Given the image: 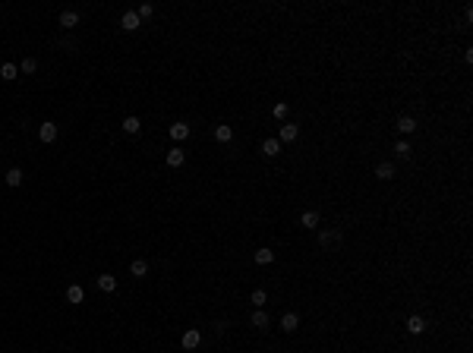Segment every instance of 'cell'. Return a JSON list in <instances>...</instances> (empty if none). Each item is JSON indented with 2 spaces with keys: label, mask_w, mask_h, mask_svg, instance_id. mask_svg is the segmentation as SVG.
Segmentation results:
<instances>
[{
  "label": "cell",
  "mask_w": 473,
  "mask_h": 353,
  "mask_svg": "<svg viewBox=\"0 0 473 353\" xmlns=\"http://www.w3.org/2000/svg\"><path fill=\"white\" fill-rule=\"evenodd\" d=\"M38 139H41V142H54V139H57V123H51V120H44V123L41 126H38Z\"/></svg>",
  "instance_id": "obj_1"
},
{
  "label": "cell",
  "mask_w": 473,
  "mask_h": 353,
  "mask_svg": "<svg viewBox=\"0 0 473 353\" xmlns=\"http://www.w3.org/2000/svg\"><path fill=\"white\" fill-rule=\"evenodd\" d=\"M120 25H123V29H126V32H136V29H139V25H142V19H139V16H136V10H126V13H123V16H120Z\"/></svg>",
  "instance_id": "obj_2"
},
{
  "label": "cell",
  "mask_w": 473,
  "mask_h": 353,
  "mask_svg": "<svg viewBox=\"0 0 473 353\" xmlns=\"http://www.w3.org/2000/svg\"><path fill=\"white\" fill-rule=\"evenodd\" d=\"M199 344H202V331H199V328H189L183 334V350H196Z\"/></svg>",
  "instance_id": "obj_3"
},
{
  "label": "cell",
  "mask_w": 473,
  "mask_h": 353,
  "mask_svg": "<svg viewBox=\"0 0 473 353\" xmlns=\"http://www.w3.org/2000/svg\"><path fill=\"white\" fill-rule=\"evenodd\" d=\"M168 136H170V139H174V142H183V139H186V136H189V126H186V123H180V120H177V123H170V130H168Z\"/></svg>",
  "instance_id": "obj_4"
},
{
  "label": "cell",
  "mask_w": 473,
  "mask_h": 353,
  "mask_svg": "<svg viewBox=\"0 0 473 353\" xmlns=\"http://www.w3.org/2000/svg\"><path fill=\"white\" fill-rule=\"evenodd\" d=\"M297 328H300V316H297V312H284L281 331H287V334H290V331H297Z\"/></svg>",
  "instance_id": "obj_5"
},
{
  "label": "cell",
  "mask_w": 473,
  "mask_h": 353,
  "mask_svg": "<svg viewBox=\"0 0 473 353\" xmlns=\"http://www.w3.org/2000/svg\"><path fill=\"white\" fill-rule=\"evenodd\" d=\"M60 25H63V29H76V25H79V13L76 10H63V13H60Z\"/></svg>",
  "instance_id": "obj_6"
},
{
  "label": "cell",
  "mask_w": 473,
  "mask_h": 353,
  "mask_svg": "<svg viewBox=\"0 0 473 353\" xmlns=\"http://www.w3.org/2000/svg\"><path fill=\"white\" fill-rule=\"evenodd\" d=\"M262 155L265 158H278V155H281V142H278V139H265V142H262Z\"/></svg>",
  "instance_id": "obj_7"
},
{
  "label": "cell",
  "mask_w": 473,
  "mask_h": 353,
  "mask_svg": "<svg viewBox=\"0 0 473 353\" xmlns=\"http://www.w3.org/2000/svg\"><path fill=\"white\" fill-rule=\"evenodd\" d=\"M376 177L378 180H391V177H395V164H391V161H378L376 164Z\"/></svg>",
  "instance_id": "obj_8"
},
{
  "label": "cell",
  "mask_w": 473,
  "mask_h": 353,
  "mask_svg": "<svg viewBox=\"0 0 473 353\" xmlns=\"http://www.w3.org/2000/svg\"><path fill=\"white\" fill-rule=\"evenodd\" d=\"M407 331H410V334H423V331H426V318L423 316H410L407 318Z\"/></svg>",
  "instance_id": "obj_9"
},
{
  "label": "cell",
  "mask_w": 473,
  "mask_h": 353,
  "mask_svg": "<svg viewBox=\"0 0 473 353\" xmlns=\"http://www.w3.org/2000/svg\"><path fill=\"white\" fill-rule=\"evenodd\" d=\"M252 262H256V265H271V262H275V252H271V249H256V252H252Z\"/></svg>",
  "instance_id": "obj_10"
},
{
  "label": "cell",
  "mask_w": 473,
  "mask_h": 353,
  "mask_svg": "<svg viewBox=\"0 0 473 353\" xmlns=\"http://www.w3.org/2000/svg\"><path fill=\"white\" fill-rule=\"evenodd\" d=\"M297 136H300L297 123H284V126H281V139H278V142H294Z\"/></svg>",
  "instance_id": "obj_11"
},
{
  "label": "cell",
  "mask_w": 473,
  "mask_h": 353,
  "mask_svg": "<svg viewBox=\"0 0 473 353\" xmlns=\"http://www.w3.org/2000/svg\"><path fill=\"white\" fill-rule=\"evenodd\" d=\"M66 299H70V303H82V299H85V290L82 287H79V284H70V287H66Z\"/></svg>",
  "instance_id": "obj_12"
},
{
  "label": "cell",
  "mask_w": 473,
  "mask_h": 353,
  "mask_svg": "<svg viewBox=\"0 0 473 353\" xmlns=\"http://www.w3.org/2000/svg\"><path fill=\"white\" fill-rule=\"evenodd\" d=\"M249 322H252V328H259V331H262V328H268V322H271V318L265 316L262 309H256V312L249 316Z\"/></svg>",
  "instance_id": "obj_13"
},
{
  "label": "cell",
  "mask_w": 473,
  "mask_h": 353,
  "mask_svg": "<svg viewBox=\"0 0 473 353\" xmlns=\"http://www.w3.org/2000/svg\"><path fill=\"white\" fill-rule=\"evenodd\" d=\"M3 180H6V183H10V186H22L25 174H22V170H19V167H10V170H6V174H3Z\"/></svg>",
  "instance_id": "obj_14"
},
{
  "label": "cell",
  "mask_w": 473,
  "mask_h": 353,
  "mask_svg": "<svg viewBox=\"0 0 473 353\" xmlns=\"http://www.w3.org/2000/svg\"><path fill=\"white\" fill-rule=\"evenodd\" d=\"M98 287H101L104 294H114V290H117V278L114 275H101V278H98Z\"/></svg>",
  "instance_id": "obj_15"
},
{
  "label": "cell",
  "mask_w": 473,
  "mask_h": 353,
  "mask_svg": "<svg viewBox=\"0 0 473 353\" xmlns=\"http://www.w3.org/2000/svg\"><path fill=\"white\" fill-rule=\"evenodd\" d=\"M0 79H6V82L19 79V66L16 63H3V66H0Z\"/></svg>",
  "instance_id": "obj_16"
},
{
  "label": "cell",
  "mask_w": 473,
  "mask_h": 353,
  "mask_svg": "<svg viewBox=\"0 0 473 353\" xmlns=\"http://www.w3.org/2000/svg\"><path fill=\"white\" fill-rule=\"evenodd\" d=\"M183 161H186V155H183V149H180V145H177V149H170V151H168V164H170V167H180Z\"/></svg>",
  "instance_id": "obj_17"
},
{
  "label": "cell",
  "mask_w": 473,
  "mask_h": 353,
  "mask_svg": "<svg viewBox=\"0 0 473 353\" xmlns=\"http://www.w3.org/2000/svg\"><path fill=\"white\" fill-rule=\"evenodd\" d=\"M130 271H132V278H145L149 275V262H145V259H136V262L130 265Z\"/></svg>",
  "instance_id": "obj_18"
},
{
  "label": "cell",
  "mask_w": 473,
  "mask_h": 353,
  "mask_svg": "<svg viewBox=\"0 0 473 353\" xmlns=\"http://www.w3.org/2000/svg\"><path fill=\"white\" fill-rule=\"evenodd\" d=\"M397 130H401L404 136H407V132H414V130H416V120H414V117H397Z\"/></svg>",
  "instance_id": "obj_19"
},
{
  "label": "cell",
  "mask_w": 473,
  "mask_h": 353,
  "mask_svg": "<svg viewBox=\"0 0 473 353\" xmlns=\"http://www.w3.org/2000/svg\"><path fill=\"white\" fill-rule=\"evenodd\" d=\"M35 70H38V60L35 57H25L22 63H19V73H22V76H32Z\"/></svg>",
  "instance_id": "obj_20"
},
{
  "label": "cell",
  "mask_w": 473,
  "mask_h": 353,
  "mask_svg": "<svg viewBox=\"0 0 473 353\" xmlns=\"http://www.w3.org/2000/svg\"><path fill=\"white\" fill-rule=\"evenodd\" d=\"M139 130H142V123H139V117H126V120H123V132H130V136H136Z\"/></svg>",
  "instance_id": "obj_21"
},
{
  "label": "cell",
  "mask_w": 473,
  "mask_h": 353,
  "mask_svg": "<svg viewBox=\"0 0 473 353\" xmlns=\"http://www.w3.org/2000/svg\"><path fill=\"white\" fill-rule=\"evenodd\" d=\"M215 139L218 142H230V139H234V130H230V126H215Z\"/></svg>",
  "instance_id": "obj_22"
},
{
  "label": "cell",
  "mask_w": 473,
  "mask_h": 353,
  "mask_svg": "<svg viewBox=\"0 0 473 353\" xmlns=\"http://www.w3.org/2000/svg\"><path fill=\"white\" fill-rule=\"evenodd\" d=\"M410 151H414V149H410V142H404V139L395 145V155L401 158V161H407V158H410Z\"/></svg>",
  "instance_id": "obj_23"
},
{
  "label": "cell",
  "mask_w": 473,
  "mask_h": 353,
  "mask_svg": "<svg viewBox=\"0 0 473 353\" xmlns=\"http://www.w3.org/2000/svg\"><path fill=\"white\" fill-rule=\"evenodd\" d=\"M300 224H303V227H316V224H319V215H316V211H303Z\"/></svg>",
  "instance_id": "obj_24"
},
{
  "label": "cell",
  "mask_w": 473,
  "mask_h": 353,
  "mask_svg": "<svg viewBox=\"0 0 473 353\" xmlns=\"http://www.w3.org/2000/svg\"><path fill=\"white\" fill-rule=\"evenodd\" d=\"M338 240H341V237H338L335 230H322V234H319V243H322V246H328V243H338Z\"/></svg>",
  "instance_id": "obj_25"
},
{
  "label": "cell",
  "mask_w": 473,
  "mask_h": 353,
  "mask_svg": "<svg viewBox=\"0 0 473 353\" xmlns=\"http://www.w3.org/2000/svg\"><path fill=\"white\" fill-rule=\"evenodd\" d=\"M271 117H275V120H284V117H287V104H284V101H278L275 108H271Z\"/></svg>",
  "instance_id": "obj_26"
},
{
  "label": "cell",
  "mask_w": 473,
  "mask_h": 353,
  "mask_svg": "<svg viewBox=\"0 0 473 353\" xmlns=\"http://www.w3.org/2000/svg\"><path fill=\"white\" fill-rule=\"evenodd\" d=\"M265 299H268V294H265V290H252V306H265Z\"/></svg>",
  "instance_id": "obj_27"
},
{
  "label": "cell",
  "mask_w": 473,
  "mask_h": 353,
  "mask_svg": "<svg viewBox=\"0 0 473 353\" xmlns=\"http://www.w3.org/2000/svg\"><path fill=\"white\" fill-rule=\"evenodd\" d=\"M151 13H155V6H151V3H142V6L136 10V16H139V19H149Z\"/></svg>",
  "instance_id": "obj_28"
}]
</instances>
